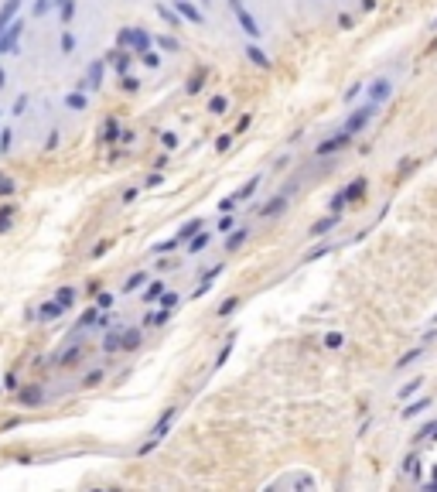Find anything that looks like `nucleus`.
Returning <instances> with one entry per match:
<instances>
[{
  "label": "nucleus",
  "instance_id": "nucleus-1",
  "mask_svg": "<svg viewBox=\"0 0 437 492\" xmlns=\"http://www.w3.org/2000/svg\"><path fill=\"white\" fill-rule=\"evenodd\" d=\"M120 45H126V48H133V51H137V55H143V51H147V48H151V34H147V31H133V28H123L120 31Z\"/></svg>",
  "mask_w": 437,
  "mask_h": 492
},
{
  "label": "nucleus",
  "instance_id": "nucleus-2",
  "mask_svg": "<svg viewBox=\"0 0 437 492\" xmlns=\"http://www.w3.org/2000/svg\"><path fill=\"white\" fill-rule=\"evenodd\" d=\"M372 113H376V103H369V106H362V110H355V113H352L349 120H345V127H342V130H345V133H359L362 127H366V123L372 120Z\"/></svg>",
  "mask_w": 437,
  "mask_h": 492
},
{
  "label": "nucleus",
  "instance_id": "nucleus-3",
  "mask_svg": "<svg viewBox=\"0 0 437 492\" xmlns=\"http://www.w3.org/2000/svg\"><path fill=\"white\" fill-rule=\"evenodd\" d=\"M362 191H366V178H355L349 185V188L342 191V195H335L332 199V212H338V208L345 205V202H355V199H362Z\"/></svg>",
  "mask_w": 437,
  "mask_h": 492
},
{
  "label": "nucleus",
  "instance_id": "nucleus-4",
  "mask_svg": "<svg viewBox=\"0 0 437 492\" xmlns=\"http://www.w3.org/2000/svg\"><path fill=\"white\" fill-rule=\"evenodd\" d=\"M229 7L236 10V17H239V24H243V31H246L249 38H260V24H257V21H253V14H249V10L243 7V4H239V0H229Z\"/></svg>",
  "mask_w": 437,
  "mask_h": 492
},
{
  "label": "nucleus",
  "instance_id": "nucleus-5",
  "mask_svg": "<svg viewBox=\"0 0 437 492\" xmlns=\"http://www.w3.org/2000/svg\"><path fill=\"white\" fill-rule=\"evenodd\" d=\"M174 414H178V410H164V417H161V420H157V427H154V431H151V441L143 445V451H151L154 445H161V441H164V434H168V427H171Z\"/></svg>",
  "mask_w": 437,
  "mask_h": 492
},
{
  "label": "nucleus",
  "instance_id": "nucleus-6",
  "mask_svg": "<svg viewBox=\"0 0 437 492\" xmlns=\"http://www.w3.org/2000/svg\"><path fill=\"white\" fill-rule=\"evenodd\" d=\"M390 96H393V82H390V79H376V82L369 85V103L379 106V103H386Z\"/></svg>",
  "mask_w": 437,
  "mask_h": 492
},
{
  "label": "nucleus",
  "instance_id": "nucleus-7",
  "mask_svg": "<svg viewBox=\"0 0 437 492\" xmlns=\"http://www.w3.org/2000/svg\"><path fill=\"white\" fill-rule=\"evenodd\" d=\"M349 140H352V133H335L332 140H324V144H318V154H332V151H342V147H349Z\"/></svg>",
  "mask_w": 437,
  "mask_h": 492
},
{
  "label": "nucleus",
  "instance_id": "nucleus-8",
  "mask_svg": "<svg viewBox=\"0 0 437 492\" xmlns=\"http://www.w3.org/2000/svg\"><path fill=\"white\" fill-rule=\"evenodd\" d=\"M174 7H178V14H181V17L195 21V24H202V21H205V17H202V10H198V7H191L188 0H174Z\"/></svg>",
  "mask_w": 437,
  "mask_h": 492
},
{
  "label": "nucleus",
  "instance_id": "nucleus-9",
  "mask_svg": "<svg viewBox=\"0 0 437 492\" xmlns=\"http://www.w3.org/2000/svg\"><path fill=\"white\" fill-rule=\"evenodd\" d=\"M335 226H338V212L324 216L321 222H314V226H311V233H314V236H321V233H328V229H335Z\"/></svg>",
  "mask_w": 437,
  "mask_h": 492
},
{
  "label": "nucleus",
  "instance_id": "nucleus-10",
  "mask_svg": "<svg viewBox=\"0 0 437 492\" xmlns=\"http://www.w3.org/2000/svg\"><path fill=\"white\" fill-rule=\"evenodd\" d=\"M106 62H110L116 72H126V68H130V55H126V51H113V55L106 58Z\"/></svg>",
  "mask_w": 437,
  "mask_h": 492
},
{
  "label": "nucleus",
  "instance_id": "nucleus-11",
  "mask_svg": "<svg viewBox=\"0 0 437 492\" xmlns=\"http://www.w3.org/2000/svg\"><path fill=\"white\" fill-rule=\"evenodd\" d=\"M89 89H99V85H103V62H93V65H89Z\"/></svg>",
  "mask_w": 437,
  "mask_h": 492
},
{
  "label": "nucleus",
  "instance_id": "nucleus-12",
  "mask_svg": "<svg viewBox=\"0 0 437 492\" xmlns=\"http://www.w3.org/2000/svg\"><path fill=\"white\" fill-rule=\"evenodd\" d=\"M195 233H202V219H191V222H185V226L178 229V239H191Z\"/></svg>",
  "mask_w": 437,
  "mask_h": 492
},
{
  "label": "nucleus",
  "instance_id": "nucleus-13",
  "mask_svg": "<svg viewBox=\"0 0 437 492\" xmlns=\"http://www.w3.org/2000/svg\"><path fill=\"white\" fill-rule=\"evenodd\" d=\"M257 185H260V174H257V178H249V181H246V185H243V188H239V191H236V195H232V199H236V202H243V199H249V195H253V191H257Z\"/></svg>",
  "mask_w": 437,
  "mask_h": 492
},
{
  "label": "nucleus",
  "instance_id": "nucleus-14",
  "mask_svg": "<svg viewBox=\"0 0 437 492\" xmlns=\"http://www.w3.org/2000/svg\"><path fill=\"white\" fill-rule=\"evenodd\" d=\"M246 236H249V229H236V233L226 239V250H239V246L246 243Z\"/></svg>",
  "mask_w": 437,
  "mask_h": 492
},
{
  "label": "nucleus",
  "instance_id": "nucleus-15",
  "mask_svg": "<svg viewBox=\"0 0 437 492\" xmlns=\"http://www.w3.org/2000/svg\"><path fill=\"white\" fill-rule=\"evenodd\" d=\"M427 407H430V397H424V400H417V403H410V407L403 410V417H407V420H410V417L424 414V410H427Z\"/></svg>",
  "mask_w": 437,
  "mask_h": 492
},
{
  "label": "nucleus",
  "instance_id": "nucleus-16",
  "mask_svg": "<svg viewBox=\"0 0 437 492\" xmlns=\"http://www.w3.org/2000/svg\"><path fill=\"white\" fill-rule=\"evenodd\" d=\"M55 301L62 304V308H72V301H76V287H62V291L55 294Z\"/></svg>",
  "mask_w": 437,
  "mask_h": 492
},
{
  "label": "nucleus",
  "instance_id": "nucleus-17",
  "mask_svg": "<svg viewBox=\"0 0 437 492\" xmlns=\"http://www.w3.org/2000/svg\"><path fill=\"white\" fill-rule=\"evenodd\" d=\"M103 349L110 352V356H113V352H120V349H123V339H120V331H113V335H106Z\"/></svg>",
  "mask_w": 437,
  "mask_h": 492
},
{
  "label": "nucleus",
  "instance_id": "nucleus-18",
  "mask_svg": "<svg viewBox=\"0 0 437 492\" xmlns=\"http://www.w3.org/2000/svg\"><path fill=\"white\" fill-rule=\"evenodd\" d=\"M246 55H249V62H253V65H263V68L270 65V58H266V55H263V51H260L257 45H249V48H246Z\"/></svg>",
  "mask_w": 437,
  "mask_h": 492
},
{
  "label": "nucleus",
  "instance_id": "nucleus-19",
  "mask_svg": "<svg viewBox=\"0 0 437 492\" xmlns=\"http://www.w3.org/2000/svg\"><path fill=\"white\" fill-rule=\"evenodd\" d=\"M205 246H209V233H195L191 243H188V250H191V253H202Z\"/></svg>",
  "mask_w": 437,
  "mask_h": 492
},
{
  "label": "nucleus",
  "instance_id": "nucleus-20",
  "mask_svg": "<svg viewBox=\"0 0 437 492\" xmlns=\"http://www.w3.org/2000/svg\"><path fill=\"white\" fill-rule=\"evenodd\" d=\"M62 311H65V308H62V304H58V301H51V304H45V308H41L38 314H41V318H45V322H48V318H58V314H62Z\"/></svg>",
  "mask_w": 437,
  "mask_h": 492
},
{
  "label": "nucleus",
  "instance_id": "nucleus-21",
  "mask_svg": "<svg viewBox=\"0 0 437 492\" xmlns=\"http://www.w3.org/2000/svg\"><path fill=\"white\" fill-rule=\"evenodd\" d=\"M161 294H164V284H161V280H154V284L143 291V301H157Z\"/></svg>",
  "mask_w": 437,
  "mask_h": 492
},
{
  "label": "nucleus",
  "instance_id": "nucleus-22",
  "mask_svg": "<svg viewBox=\"0 0 437 492\" xmlns=\"http://www.w3.org/2000/svg\"><path fill=\"white\" fill-rule=\"evenodd\" d=\"M157 14H161V17L168 21V24H171V28H178V24H181V21H178V14H174L171 7H164V4H157Z\"/></svg>",
  "mask_w": 437,
  "mask_h": 492
},
{
  "label": "nucleus",
  "instance_id": "nucleus-23",
  "mask_svg": "<svg viewBox=\"0 0 437 492\" xmlns=\"http://www.w3.org/2000/svg\"><path fill=\"white\" fill-rule=\"evenodd\" d=\"M140 58H143V65H147V68H157V65H161V55H157L154 48H147V51H143Z\"/></svg>",
  "mask_w": 437,
  "mask_h": 492
},
{
  "label": "nucleus",
  "instance_id": "nucleus-24",
  "mask_svg": "<svg viewBox=\"0 0 437 492\" xmlns=\"http://www.w3.org/2000/svg\"><path fill=\"white\" fill-rule=\"evenodd\" d=\"M284 205H287V195H280V199H274V202H270V205L263 208V216H277V212H280V208H284Z\"/></svg>",
  "mask_w": 437,
  "mask_h": 492
},
{
  "label": "nucleus",
  "instance_id": "nucleus-25",
  "mask_svg": "<svg viewBox=\"0 0 437 492\" xmlns=\"http://www.w3.org/2000/svg\"><path fill=\"white\" fill-rule=\"evenodd\" d=\"M157 45H161L164 51H178V48H181V45H178V38H171V34H168V38L161 34V38H157Z\"/></svg>",
  "mask_w": 437,
  "mask_h": 492
},
{
  "label": "nucleus",
  "instance_id": "nucleus-26",
  "mask_svg": "<svg viewBox=\"0 0 437 492\" xmlns=\"http://www.w3.org/2000/svg\"><path fill=\"white\" fill-rule=\"evenodd\" d=\"M72 14H76V0H62V21H72Z\"/></svg>",
  "mask_w": 437,
  "mask_h": 492
},
{
  "label": "nucleus",
  "instance_id": "nucleus-27",
  "mask_svg": "<svg viewBox=\"0 0 437 492\" xmlns=\"http://www.w3.org/2000/svg\"><path fill=\"white\" fill-rule=\"evenodd\" d=\"M65 103L72 106V110H86V96H82V93H72V96L65 99Z\"/></svg>",
  "mask_w": 437,
  "mask_h": 492
},
{
  "label": "nucleus",
  "instance_id": "nucleus-28",
  "mask_svg": "<svg viewBox=\"0 0 437 492\" xmlns=\"http://www.w3.org/2000/svg\"><path fill=\"white\" fill-rule=\"evenodd\" d=\"M147 284V274H133L130 280H126V291H137V287H143Z\"/></svg>",
  "mask_w": 437,
  "mask_h": 492
},
{
  "label": "nucleus",
  "instance_id": "nucleus-29",
  "mask_svg": "<svg viewBox=\"0 0 437 492\" xmlns=\"http://www.w3.org/2000/svg\"><path fill=\"white\" fill-rule=\"evenodd\" d=\"M133 345H140V331H126L123 335V349H133Z\"/></svg>",
  "mask_w": 437,
  "mask_h": 492
},
{
  "label": "nucleus",
  "instance_id": "nucleus-30",
  "mask_svg": "<svg viewBox=\"0 0 437 492\" xmlns=\"http://www.w3.org/2000/svg\"><path fill=\"white\" fill-rule=\"evenodd\" d=\"M420 356H424V352H420V349H413V352H407V356H403V359H399V362H396V369H403V366H410V362H413V359H420Z\"/></svg>",
  "mask_w": 437,
  "mask_h": 492
},
{
  "label": "nucleus",
  "instance_id": "nucleus-31",
  "mask_svg": "<svg viewBox=\"0 0 437 492\" xmlns=\"http://www.w3.org/2000/svg\"><path fill=\"white\" fill-rule=\"evenodd\" d=\"M209 110L212 113H226V96H215V99L209 103Z\"/></svg>",
  "mask_w": 437,
  "mask_h": 492
},
{
  "label": "nucleus",
  "instance_id": "nucleus-32",
  "mask_svg": "<svg viewBox=\"0 0 437 492\" xmlns=\"http://www.w3.org/2000/svg\"><path fill=\"white\" fill-rule=\"evenodd\" d=\"M168 322V308H164V311H154L151 318H147V325H164Z\"/></svg>",
  "mask_w": 437,
  "mask_h": 492
},
{
  "label": "nucleus",
  "instance_id": "nucleus-33",
  "mask_svg": "<svg viewBox=\"0 0 437 492\" xmlns=\"http://www.w3.org/2000/svg\"><path fill=\"white\" fill-rule=\"evenodd\" d=\"M103 133H106L103 140H110V144H113V140H116V123L110 120V123H106V127H103Z\"/></svg>",
  "mask_w": 437,
  "mask_h": 492
},
{
  "label": "nucleus",
  "instance_id": "nucleus-34",
  "mask_svg": "<svg viewBox=\"0 0 437 492\" xmlns=\"http://www.w3.org/2000/svg\"><path fill=\"white\" fill-rule=\"evenodd\" d=\"M202 79H205V76L198 72L195 79H188V85H185V89H188V93H198V89H202Z\"/></svg>",
  "mask_w": 437,
  "mask_h": 492
},
{
  "label": "nucleus",
  "instance_id": "nucleus-35",
  "mask_svg": "<svg viewBox=\"0 0 437 492\" xmlns=\"http://www.w3.org/2000/svg\"><path fill=\"white\" fill-rule=\"evenodd\" d=\"M161 304L168 308V311H171L174 304H178V294H161Z\"/></svg>",
  "mask_w": 437,
  "mask_h": 492
},
{
  "label": "nucleus",
  "instance_id": "nucleus-36",
  "mask_svg": "<svg viewBox=\"0 0 437 492\" xmlns=\"http://www.w3.org/2000/svg\"><path fill=\"white\" fill-rule=\"evenodd\" d=\"M236 304H239V297H229L222 308H219V314H229V311H236Z\"/></svg>",
  "mask_w": 437,
  "mask_h": 492
},
{
  "label": "nucleus",
  "instance_id": "nucleus-37",
  "mask_svg": "<svg viewBox=\"0 0 437 492\" xmlns=\"http://www.w3.org/2000/svg\"><path fill=\"white\" fill-rule=\"evenodd\" d=\"M137 85H140V79H133V76H123V89H126V93H133Z\"/></svg>",
  "mask_w": 437,
  "mask_h": 492
},
{
  "label": "nucleus",
  "instance_id": "nucleus-38",
  "mask_svg": "<svg viewBox=\"0 0 437 492\" xmlns=\"http://www.w3.org/2000/svg\"><path fill=\"white\" fill-rule=\"evenodd\" d=\"M324 342H328V349H338V345H342V335H338V331H332Z\"/></svg>",
  "mask_w": 437,
  "mask_h": 492
},
{
  "label": "nucleus",
  "instance_id": "nucleus-39",
  "mask_svg": "<svg viewBox=\"0 0 437 492\" xmlns=\"http://www.w3.org/2000/svg\"><path fill=\"white\" fill-rule=\"evenodd\" d=\"M62 51H76V38H72V34L62 38Z\"/></svg>",
  "mask_w": 437,
  "mask_h": 492
},
{
  "label": "nucleus",
  "instance_id": "nucleus-40",
  "mask_svg": "<svg viewBox=\"0 0 437 492\" xmlns=\"http://www.w3.org/2000/svg\"><path fill=\"white\" fill-rule=\"evenodd\" d=\"M28 110V96H17V103H14V113H24Z\"/></svg>",
  "mask_w": 437,
  "mask_h": 492
},
{
  "label": "nucleus",
  "instance_id": "nucleus-41",
  "mask_svg": "<svg viewBox=\"0 0 437 492\" xmlns=\"http://www.w3.org/2000/svg\"><path fill=\"white\" fill-rule=\"evenodd\" d=\"M232 226H236V219H232V216H222V219H219V229H232Z\"/></svg>",
  "mask_w": 437,
  "mask_h": 492
},
{
  "label": "nucleus",
  "instance_id": "nucleus-42",
  "mask_svg": "<svg viewBox=\"0 0 437 492\" xmlns=\"http://www.w3.org/2000/svg\"><path fill=\"white\" fill-rule=\"evenodd\" d=\"M417 465H420V462H417V454H410V458H407V472H410V475H417Z\"/></svg>",
  "mask_w": 437,
  "mask_h": 492
},
{
  "label": "nucleus",
  "instance_id": "nucleus-43",
  "mask_svg": "<svg viewBox=\"0 0 437 492\" xmlns=\"http://www.w3.org/2000/svg\"><path fill=\"white\" fill-rule=\"evenodd\" d=\"M420 383H424V379H413V383H407V386H403V397H410V393H413V390H417Z\"/></svg>",
  "mask_w": 437,
  "mask_h": 492
},
{
  "label": "nucleus",
  "instance_id": "nucleus-44",
  "mask_svg": "<svg viewBox=\"0 0 437 492\" xmlns=\"http://www.w3.org/2000/svg\"><path fill=\"white\" fill-rule=\"evenodd\" d=\"M10 191H14V185L7 178H0V195H10Z\"/></svg>",
  "mask_w": 437,
  "mask_h": 492
},
{
  "label": "nucleus",
  "instance_id": "nucleus-45",
  "mask_svg": "<svg viewBox=\"0 0 437 492\" xmlns=\"http://www.w3.org/2000/svg\"><path fill=\"white\" fill-rule=\"evenodd\" d=\"M229 144H232V137H229V133H226V137H219V140H215V147H219V151H226Z\"/></svg>",
  "mask_w": 437,
  "mask_h": 492
},
{
  "label": "nucleus",
  "instance_id": "nucleus-46",
  "mask_svg": "<svg viewBox=\"0 0 437 492\" xmlns=\"http://www.w3.org/2000/svg\"><path fill=\"white\" fill-rule=\"evenodd\" d=\"M48 7H51V0H38V4H34V14H45Z\"/></svg>",
  "mask_w": 437,
  "mask_h": 492
},
{
  "label": "nucleus",
  "instance_id": "nucleus-47",
  "mask_svg": "<svg viewBox=\"0 0 437 492\" xmlns=\"http://www.w3.org/2000/svg\"><path fill=\"white\" fill-rule=\"evenodd\" d=\"M96 304H99V308H110V304H113V297H110V294H99V301H96Z\"/></svg>",
  "mask_w": 437,
  "mask_h": 492
},
{
  "label": "nucleus",
  "instance_id": "nucleus-48",
  "mask_svg": "<svg viewBox=\"0 0 437 492\" xmlns=\"http://www.w3.org/2000/svg\"><path fill=\"white\" fill-rule=\"evenodd\" d=\"M4 79H7V76H4V68H0V89H4Z\"/></svg>",
  "mask_w": 437,
  "mask_h": 492
},
{
  "label": "nucleus",
  "instance_id": "nucleus-49",
  "mask_svg": "<svg viewBox=\"0 0 437 492\" xmlns=\"http://www.w3.org/2000/svg\"><path fill=\"white\" fill-rule=\"evenodd\" d=\"M202 4H212V0H202Z\"/></svg>",
  "mask_w": 437,
  "mask_h": 492
},
{
  "label": "nucleus",
  "instance_id": "nucleus-50",
  "mask_svg": "<svg viewBox=\"0 0 437 492\" xmlns=\"http://www.w3.org/2000/svg\"><path fill=\"white\" fill-rule=\"evenodd\" d=\"M55 4H62V0H55Z\"/></svg>",
  "mask_w": 437,
  "mask_h": 492
},
{
  "label": "nucleus",
  "instance_id": "nucleus-51",
  "mask_svg": "<svg viewBox=\"0 0 437 492\" xmlns=\"http://www.w3.org/2000/svg\"><path fill=\"white\" fill-rule=\"evenodd\" d=\"M434 489H437V482H434Z\"/></svg>",
  "mask_w": 437,
  "mask_h": 492
}]
</instances>
